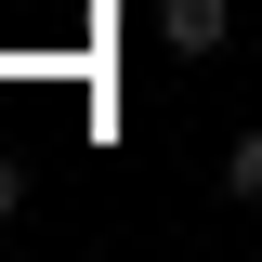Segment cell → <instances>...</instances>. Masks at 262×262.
Wrapping results in <instances>:
<instances>
[{
  "mask_svg": "<svg viewBox=\"0 0 262 262\" xmlns=\"http://www.w3.org/2000/svg\"><path fill=\"white\" fill-rule=\"evenodd\" d=\"M223 196H236V210H262V131H236V158H223Z\"/></svg>",
  "mask_w": 262,
  "mask_h": 262,
  "instance_id": "7a4b0ae2",
  "label": "cell"
},
{
  "mask_svg": "<svg viewBox=\"0 0 262 262\" xmlns=\"http://www.w3.org/2000/svg\"><path fill=\"white\" fill-rule=\"evenodd\" d=\"M13 210H27V158H0V223H13Z\"/></svg>",
  "mask_w": 262,
  "mask_h": 262,
  "instance_id": "3957f363",
  "label": "cell"
},
{
  "mask_svg": "<svg viewBox=\"0 0 262 262\" xmlns=\"http://www.w3.org/2000/svg\"><path fill=\"white\" fill-rule=\"evenodd\" d=\"M158 39L170 53H223L236 39V0H158Z\"/></svg>",
  "mask_w": 262,
  "mask_h": 262,
  "instance_id": "6da1fadb",
  "label": "cell"
}]
</instances>
